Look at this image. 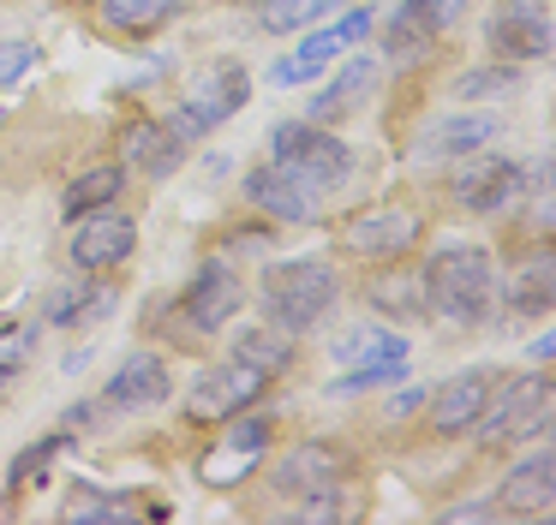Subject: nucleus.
Wrapping results in <instances>:
<instances>
[{
	"label": "nucleus",
	"mask_w": 556,
	"mask_h": 525,
	"mask_svg": "<svg viewBox=\"0 0 556 525\" xmlns=\"http://www.w3.org/2000/svg\"><path fill=\"white\" fill-rule=\"evenodd\" d=\"M126 191V167L102 162V167H85V174L66 185V221H78V215L102 209V203H114Z\"/></svg>",
	"instance_id": "4be33fe9"
},
{
	"label": "nucleus",
	"mask_w": 556,
	"mask_h": 525,
	"mask_svg": "<svg viewBox=\"0 0 556 525\" xmlns=\"http://www.w3.org/2000/svg\"><path fill=\"white\" fill-rule=\"evenodd\" d=\"M245 102H252V78H245V66H233V60L198 72L192 90H186V107L198 114V126H204V131L222 126V119H233Z\"/></svg>",
	"instance_id": "4468645a"
},
{
	"label": "nucleus",
	"mask_w": 556,
	"mask_h": 525,
	"mask_svg": "<svg viewBox=\"0 0 556 525\" xmlns=\"http://www.w3.org/2000/svg\"><path fill=\"white\" fill-rule=\"evenodd\" d=\"M264 388H269L264 370H252L245 358H228V364H216V370H204V376H198V388L186 394V412L204 418V424H210V418H216V424H228V418L245 412V406H252Z\"/></svg>",
	"instance_id": "423d86ee"
},
{
	"label": "nucleus",
	"mask_w": 556,
	"mask_h": 525,
	"mask_svg": "<svg viewBox=\"0 0 556 525\" xmlns=\"http://www.w3.org/2000/svg\"><path fill=\"white\" fill-rule=\"evenodd\" d=\"M419 293H425V310L448 322H479L491 310V293H496V274H491V251L484 245H443L419 274Z\"/></svg>",
	"instance_id": "f257e3e1"
},
{
	"label": "nucleus",
	"mask_w": 556,
	"mask_h": 525,
	"mask_svg": "<svg viewBox=\"0 0 556 525\" xmlns=\"http://www.w3.org/2000/svg\"><path fill=\"white\" fill-rule=\"evenodd\" d=\"M425 221L419 209H401V203H383V209H365L348 221V251L365 262H389V257H407L419 245Z\"/></svg>",
	"instance_id": "0eeeda50"
},
{
	"label": "nucleus",
	"mask_w": 556,
	"mask_h": 525,
	"mask_svg": "<svg viewBox=\"0 0 556 525\" xmlns=\"http://www.w3.org/2000/svg\"><path fill=\"white\" fill-rule=\"evenodd\" d=\"M341 477H348V453H341L336 441H300V448H288L276 460L269 484H276L281 496H336Z\"/></svg>",
	"instance_id": "6e6552de"
},
{
	"label": "nucleus",
	"mask_w": 556,
	"mask_h": 525,
	"mask_svg": "<svg viewBox=\"0 0 556 525\" xmlns=\"http://www.w3.org/2000/svg\"><path fill=\"white\" fill-rule=\"evenodd\" d=\"M245 197H252L264 215H276V221H312L324 191H312L300 174H288L281 162H264V167L245 174Z\"/></svg>",
	"instance_id": "9b49d317"
},
{
	"label": "nucleus",
	"mask_w": 556,
	"mask_h": 525,
	"mask_svg": "<svg viewBox=\"0 0 556 525\" xmlns=\"http://www.w3.org/2000/svg\"><path fill=\"white\" fill-rule=\"evenodd\" d=\"M491 388H496L491 370H460V376L437 382V394H425V400H431V430L437 436H460V430H472V418L484 412Z\"/></svg>",
	"instance_id": "ddd939ff"
},
{
	"label": "nucleus",
	"mask_w": 556,
	"mask_h": 525,
	"mask_svg": "<svg viewBox=\"0 0 556 525\" xmlns=\"http://www.w3.org/2000/svg\"><path fill=\"white\" fill-rule=\"evenodd\" d=\"M121 150H126V162H132V167H144V174L162 179V174H174V167H180L186 143L174 138L162 119H132V126L121 131Z\"/></svg>",
	"instance_id": "6ab92c4d"
},
{
	"label": "nucleus",
	"mask_w": 556,
	"mask_h": 525,
	"mask_svg": "<svg viewBox=\"0 0 556 525\" xmlns=\"http://www.w3.org/2000/svg\"><path fill=\"white\" fill-rule=\"evenodd\" d=\"M341 36L336 30H312L300 48H293L288 60H276V72H269V84H312V78H324L329 66H336V54H341Z\"/></svg>",
	"instance_id": "aec40b11"
},
{
	"label": "nucleus",
	"mask_w": 556,
	"mask_h": 525,
	"mask_svg": "<svg viewBox=\"0 0 556 525\" xmlns=\"http://www.w3.org/2000/svg\"><path fill=\"white\" fill-rule=\"evenodd\" d=\"M551 501H556V453L551 448L527 453V460L503 477V489H496V508L503 513H544Z\"/></svg>",
	"instance_id": "dca6fc26"
},
{
	"label": "nucleus",
	"mask_w": 556,
	"mask_h": 525,
	"mask_svg": "<svg viewBox=\"0 0 556 525\" xmlns=\"http://www.w3.org/2000/svg\"><path fill=\"white\" fill-rule=\"evenodd\" d=\"M413 406H425V388H407V394H395V400H389V412H413Z\"/></svg>",
	"instance_id": "4c0bfd02"
},
{
	"label": "nucleus",
	"mask_w": 556,
	"mask_h": 525,
	"mask_svg": "<svg viewBox=\"0 0 556 525\" xmlns=\"http://www.w3.org/2000/svg\"><path fill=\"white\" fill-rule=\"evenodd\" d=\"M496 138H503V119H496V114H448L443 126L425 131L419 150H425V155H443V162H460V155L491 150Z\"/></svg>",
	"instance_id": "f3484780"
},
{
	"label": "nucleus",
	"mask_w": 556,
	"mask_h": 525,
	"mask_svg": "<svg viewBox=\"0 0 556 525\" xmlns=\"http://www.w3.org/2000/svg\"><path fill=\"white\" fill-rule=\"evenodd\" d=\"M329 7H341V0H264V7H257V24H264L269 36H288V30L317 24Z\"/></svg>",
	"instance_id": "393cba45"
},
{
	"label": "nucleus",
	"mask_w": 556,
	"mask_h": 525,
	"mask_svg": "<svg viewBox=\"0 0 556 525\" xmlns=\"http://www.w3.org/2000/svg\"><path fill=\"white\" fill-rule=\"evenodd\" d=\"M102 7H109V24H121V30H156L162 18H174L180 0H102Z\"/></svg>",
	"instance_id": "cd10ccee"
},
{
	"label": "nucleus",
	"mask_w": 556,
	"mask_h": 525,
	"mask_svg": "<svg viewBox=\"0 0 556 525\" xmlns=\"http://www.w3.org/2000/svg\"><path fill=\"white\" fill-rule=\"evenodd\" d=\"M371 305L377 310H395V317H419L425 293H419V281H377L371 286Z\"/></svg>",
	"instance_id": "473e14b6"
},
{
	"label": "nucleus",
	"mask_w": 556,
	"mask_h": 525,
	"mask_svg": "<svg viewBox=\"0 0 556 525\" xmlns=\"http://www.w3.org/2000/svg\"><path fill=\"white\" fill-rule=\"evenodd\" d=\"M126 513V501H109V496H97L90 484H73V501H66V520L73 525H90V520H121Z\"/></svg>",
	"instance_id": "2f4dec72"
},
{
	"label": "nucleus",
	"mask_w": 556,
	"mask_h": 525,
	"mask_svg": "<svg viewBox=\"0 0 556 525\" xmlns=\"http://www.w3.org/2000/svg\"><path fill=\"white\" fill-rule=\"evenodd\" d=\"M264 441H269V418H240V424L228 430V453H222V460H204V472L216 477V484L245 477L257 460H264Z\"/></svg>",
	"instance_id": "412c9836"
},
{
	"label": "nucleus",
	"mask_w": 556,
	"mask_h": 525,
	"mask_svg": "<svg viewBox=\"0 0 556 525\" xmlns=\"http://www.w3.org/2000/svg\"><path fill=\"white\" fill-rule=\"evenodd\" d=\"M132 245H138V221L126 209H114V203H102V209L78 215L73 245H66V251H73V269L102 274V269H114V262L132 257Z\"/></svg>",
	"instance_id": "39448f33"
},
{
	"label": "nucleus",
	"mask_w": 556,
	"mask_h": 525,
	"mask_svg": "<svg viewBox=\"0 0 556 525\" xmlns=\"http://www.w3.org/2000/svg\"><path fill=\"white\" fill-rule=\"evenodd\" d=\"M443 520H448V525H455V520H491V508H448Z\"/></svg>",
	"instance_id": "ea45409f"
},
{
	"label": "nucleus",
	"mask_w": 556,
	"mask_h": 525,
	"mask_svg": "<svg viewBox=\"0 0 556 525\" xmlns=\"http://www.w3.org/2000/svg\"><path fill=\"white\" fill-rule=\"evenodd\" d=\"M455 197L467 203L472 215H503L515 209L520 197V167L508 162V155H479V162H467L455 174Z\"/></svg>",
	"instance_id": "1a4fd4ad"
},
{
	"label": "nucleus",
	"mask_w": 556,
	"mask_h": 525,
	"mask_svg": "<svg viewBox=\"0 0 556 525\" xmlns=\"http://www.w3.org/2000/svg\"><path fill=\"white\" fill-rule=\"evenodd\" d=\"M431 42H437V24L425 18L413 0H401L395 18L383 24V48H389L395 60H425V54H431Z\"/></svg>",
	"instance_id": "5701e85b"
},
{
	"label": "nucleus",
	"mask_w": 556,
	"mask_h": 525,
	"mask_svg": "<svg viewBox=\"0 0 556 525\" xmlns=\"http://www.w3.org/2000/svg\"><path fill=\"white\" fill-rule=\"evenodd\" d=\"M269 162H281L288 174H300L312 191H336L353 174V150L336 131L312 126V119H288V126L269 131Z\"/></svg>",
	"instance_id": "20e7f679"
},
{
	"label": "nucleus",
	"mask_w": 556,
	"mask_h": 525,
	"mask_svg": "<svg viewBox=\"0 0 556 525\" xmlns=\"http://www.w3.org/2000/svg\"><path fill=\"white\" fill-rule=\"evenodd\" d=\"M233 358H245L252 370H264V376L276 382L281 370L293 364V341L281 329H245L240 341H233Z\"/></svg>",
	"instance_id": "b1692460"
},
{
	"label": "nucleus",
	"mask_w": 556,
	"mask_h": 525,
	"mask_svg": "<svg viewBox=\"0 0 556 525\" xmlns=\"http://www.w3.org/2000/svg\"><path fill=\"white\" fill-rule=\"evenodd\" d=\"M491 394H496V388H491ZM544 424H551V382H544L539 370H520V376H508L503 394H496V400H484V412L472 418V430H479L484 448L532 441V436H544Z\"/></svg>",
	"instance_id": "7ed1b4c3"
},
{
	"label": "nucleus",
	"mask_w": 556,
	"mask_h": 525,
	"mask_svg": "<svg viewBox=\"0 0 556 525\" xmlns=\"http://www.w3.org/2000/svg\"><path fill=\"white\" fill-rule=\"evenodd\" d=\"M25 346H30V341H18L13 353L0 358V388H7V382H13V370H18V358H25Z\"/></svg>",
	"instance_id": "58836bf2"
},
{
	"label": "nucleus",
	"mask_w": 556,
	"mask_h": 525,
	"mask_svg": "<svg viewBox=\"0 0 556 525\" xmlns=\"http://www.w3.org/2000/svg\"><path fill=\"white\" fill-rule=\"evenodd\" d=\"M371 84H377V60L371 54L348 60V66H341L336 78L312 95V114H305V119H312V126H336V119H348L353 107L365 102V90H371Z\"/></svg>",
	"instance_id": "a211bd4d"
},
{
	"label": "nucleus",
	"mask_w": 556,
	"mask_h": 525,
	"mask_svg": "<svg viewBox=\"0 0 556 525\" xmlns=\"http://www.w3.org/2000/svg\"><path fill=\"white\" fill-rule=\"evenodd\" d=\"M551 286H556V262L539 251V257L515 274V286H508V293H515V310H551Z\"/></svg>",
	"instance_id": "bb28decb"
},
{
	"label": "nucleus",
	"mask_w": 556,
	"mask_h": 525,
	"mask_svg": "<svg viewBox=\"0 0 556 525\" xmlns=\"http://www.w3.org/2000/svg\"><path fill=\"white\" fill-rule=\"evenodd\" d=\"M407 376V358H371V364L336 376V394H359V388H383V382H401Z\"/></svg>",
	"instance_id": "c756f323"
},
{
	"label": "nucleus",
	"mask_w": 556,
	"mask_h": 525,
	"mask_svg": "<svg viewBox=\"0 0 556 525\" xmlns=\"http://www.w3.org/2000/svg\"><path fill=\"white\" fill-rule=\"evenodd\" d=\"M61 441H66V436H42L30 453H18V460H13V484H18V489H25V484H37V477H42V465L54 460V448H61Z\"/></svg>",
	"instance_id": "72a5a7b5"
},
{
	"label": "nucleus",
	"mask_w": 556,
	"mask_h": 525,
	"mask_svg": "<svg viewBox=\"0 0 556 525\" xmlns=\"http://www.w3.org/2000/svg\"><path fill=\"white\" fill-rule=\"evenodd\" d=\"M365 30H371V12H365V7H353L348 18H341V30H336V36H341V42H359Z\"/></svg>",
	"instance_id": "e433bc0d"
},
{
	"label": "nucleus",
	"mask_w": 556,
	"mask_h": 525,
	"mask_svg": "<svg viewBox=\"0 0 556 525\" xmlns=\"http://www.w3.org/2000/svg\"><path fill=\"white\" fill-rule=\"evenodd\" d=\"M520 84V66H479L467 78H455V102H484V95H503Z\"/></svg>",
	"instance_id": "c85d7f7f"
},
{
	"label": "nucleus",
	"mask_w": 556,
	"mask_h": 525,
	"mask_svg": "<svg viewBox=\"0 0 556 525\" xmlns=\"http://www.w3.org/2000/svg\"><path fill=\"white\" fill-rule=\"evenodd\" d=\"M341 281L329 262L317 257H293V262H269L264 269V317L276 322L281 334H305L329 317Z\"/></svg>",
	"instance_id": "f03ea898"
},
{
	"label": "nucleus",
	"mask_w": 556,
	"mask_h": 525,
	"mask_svg": "<svg viewBox=\"0 0 556 525\" xmlns=\"http://www.w3.org/2000/svg\"><path fill=\"white\" fill-rule=\"evenodd\" d=\"M168 358H156V353H132L121 370H114V382H109V406L114 412H144V406H162L168 400Z\"/></svg>",
	"instance_id": "2eb2a0df"
},
{
	"label": "nucleus",
	"mask_w": 556,
	"mask_h": 525,
	"mask_svg": "<svg viewBox=\"0 0 556 525\" xmlns=\"http://www.w3.org/2000/svg\"><path fill=\"white\" fill-rule=\"evenodd\" d=\"M25 66H30V42H7V48H0V84H13Z\"/></svg>",
	"instance_id": "c9c22d12"
},
{
	"label": "nucleus",
	"mask_w": 556,
	"mask_h": 525,
	"mask_svg": "<svg viewBox=\"0 0 556 525\" xmlns=\"http://www.w3.org/2000/svg\"><path fill=\"white\" fill-rule=\"evenodd\" d=\"M413 7H419L425 18L437 24V30H448V24H455L460 12H467V0H413Z\"/></svg>",
	"instance_id": "f704fd0d"
},
{
	"label": "nucleus",
	"mask_w": 556,
	"mask_h": 525,
	"mask_svg": "<svg viewBox=\"0 0 556 525\" xmlns=\"http://www.w3.org/2000/svg\"><path fill=\"white\" fill-rule=\"evenodd\" d=\"M551 42H556V30H551V12L539 0H508L491 18V48L508 60H544Z\"/></svg>",
	"instance_id": "f8f14e48"
},
{
	"label": "nucleus",
	"mask_w": 556,
	"mask_h": 525,
	"mask_svg": "<svg viewBox=\"0 0 556 525\" xmlns=\"http://www.w3.org/2000/svg\"><path fill=\"white\" fill-rule=\"evenodd\" d=\"M240 305H245V286H240V274H233V262L210 257L204 269L192 274V286H186V317H192V329H204V334H216Z\"/></svg>",
	"instance_id": "9d476101"
},
{
	"label": "nucleus",
	"mask_w": 556,
	"mask_h": 525,
	"mask_svg": "<svg viewBox=\"0 0 556 525\" xmlns=\"http://www.w3.org/2000/svg\"><path fill=\"white\" fill-rule=\"evenodd\" d=\"M109 310H114V286L85 281V286H66V298L54 305V322H73V329H85V322L109 317Z\"/></svg>",
	"instance_id": "a878e982"
},
{
	"label": "nucleus",
	"mask_w": 556,
	"mask_h": 525,
	"mask_svg": "<svg viewBox=\"0 0 556 525\" xmlns=\"http://www.w3.org/2000/svg\"><path fill=\"white\" fill-rule=\"evenodd\" d=\"M336 353H341V358H359V364H371V358H407V341L365 329V334H348V341H341Z\"/></svg>",
	"instance_id": "7c9ffc66"
}]
</instances>
